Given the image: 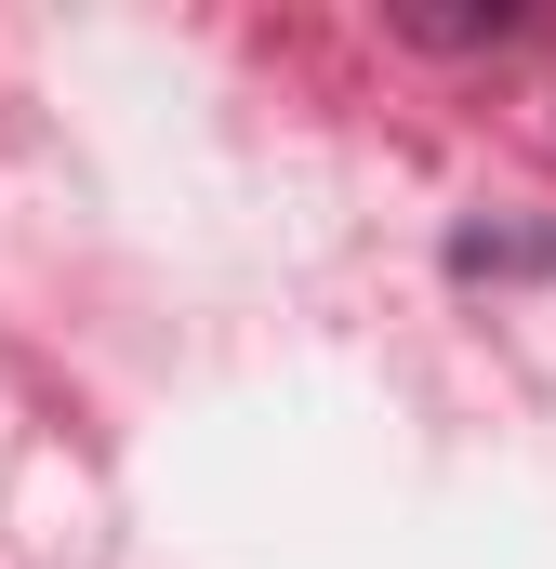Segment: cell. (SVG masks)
Here are the masks:
<instances>
[{"instance_id": "cell-1", "label": "cell", "mask_w": 556, "mask_h": 569, "mask_svg": "<svg viewBox=\"0 0 556 569\" xmlns=\"http://www.w3.org/2000/svg\"><path fill=\"white\" fill-rule=\"evenodd\" d=\"M450 266H464V279H530V266H556V239H530V226H464Z\"/></svg>"}]
</instances>
